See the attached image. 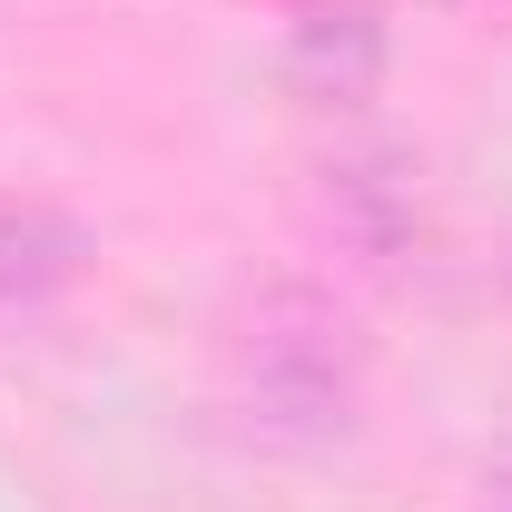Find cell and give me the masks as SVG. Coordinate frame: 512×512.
<instances>
[{
    "label": "cell",
    "instance_id": "obj_1",
    "mask_svg": "<svg viewBox=\"0 0 512 512\" xmlns=\"http://www.w3.org/2000/svg\"><path fill=\"white\" fill-rule=\"evenodd\" d=\"M345 394H355V325L335 316L325 296L286 286L256 306V404L266 414H306V424H345Z\"/></svg>",
    "mask_w": 512,
    "mask_h": 512
},
{
    "label": "cell",
    "instance_id": "obj_2",
    "mask_svg": "<svg viewBox=\"0 0 512 512\" xmlns=\"http://www.w3.org/2000/svg\"><path fill=\"white\" fill-rule=\"evenodd\" d=\"M286 69H296V89H306V99H375V79H384V30L365 20V10H316V20H296Z\"/></svg>",
    "mask_w": 512,
    "mask_h": 512
},
{
    "label": "cell",
    "instance_id": "obj_3",
    "mask_svg": "<svg viewBox=\"0 0 512 512\" xmlns=\"http://www.w3.org/2000/svg\"><path fill=\"white\" fill-rule=\"evenodd\" d=\"M89 237L69 227L60 207H0V306H50L69 276H79Z\"/></svg>",
    "mask_w": 512,
    "mask_h": 512
},
{
    "label": "cell",
    "instance_id": "obj_4",
    "mask_svg": "<svg viewBox=\"0 0 512 512\" xmlns=\"http://www.w3.org/2000/svg\"><path fill=\"white\" fill-rule=\"evenodd\" d=\"M503 493H512V483H503Z\"/></svg>",
    "mask_w": 512,
    "mask_h": 512
}]
</instances>
